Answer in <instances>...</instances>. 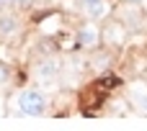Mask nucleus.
<instances>
[{
	"label": "nucleus",
	"mask_w": 147,
	"mask_h": 131,
	"mask_svg": "<svg viewBox=\"0 0 147 131\" xmlns=\"http://www.w3.org/2000/svg\"><path fill=\"white\" fill-rule=\"evenodd\" d=\"M16 3H28V0H16Z\"/></svg>",
	"instance_id": "obj_9"
},
{
	"label": "nucleus",
	"mask_w": 147,
	"mask_h": 131,
	"mask_svg": "<svg viewBox=\"0 0 147 131\" xmlns=\"http://www.w3.org/2000/svg\"><path fill=\"white\" fill-rule=\"evenodd\" d=\"M98 41H101V33H98V28H96L93 23H88V26H83V28L78 31V44H80V46L93 49Z\"/></svg>",
	"instance_id": "obj_3"
},
{
	"label": "nucleus",
	"mask_w": 147,
	"mask_h": 131,
	"mask_svg": "<svg viewBox=\"0 0 147 131\" xmlns=\"http://www.w3.org/2000/svg\"><path fill=\"white\" fill-rule=\"evenodd\" d=\"M44 108H47V98H44L41 90H34L31 88V90H23L18 95V111L23 116H41Z\"/></svg>",
	"instance_id": "obj_1"
},
{
	"label": "nucleus",
	"mask_w": 147,
	"mask_h": 131,
	"mask_svg": "<svg viewBox=\"0 0 147 131\" xmlns=\"http://www.w3.org/2000/svg\"><path fill=\"white\" fill-rule=\"evenodd\" d=\"M83 13L88 15V18H103L106 13H109V3L106 0H83Z\"/></svg>",
	"instance_id": "obj_5"
},
{
	"label": "nucleus",
	"mask_w": 147,
	"mask_h": 131,
	"mask_svg": "<svg viewBox=\"0 0 147 131\" xmlns=\"http://www.w3.org/2000/svg\"><path fill=\"white\" fill-rule=\"evenodd\" d=\"M36 80H41V82H52V80H57V75H59V62L57 59H44V62H39L36 64Z\"/></svg>",
	"instance_id": "obj_2"
},
{
	"label": "nucleus",
	"mask_w": 147,
	"mask_h": 131,
	"mask_svg": "<svg viewBox=\"0 0 147 131\" xmlns=\"http://www.w3.org/2000/svg\"><path fill=\"white\" fill-rule=\"evenodd\" d=\"M10 3H16V0H0V5H10Z\"/></svg>",
	"instance_id": "obj_8"
},
{
	"label": "nucleus",
	"mask_w": 147,
	"mask_h": 131,
	"mask_svg": "<svg viewBox=\"0 0 147 131\" xmlns=\"http://www.w3.org/2000/svg\"><path fill=\"white\" fill-rule=\"evenodd\" d=\"M0 82H8V67L0 64Z\"/></svg>",
	"instance_id": "obj_7"
},
{
	"label": "nucleus",
	"mask_w": 147,
	"mask_h": 131,
	"mask_svg": "<svg viewBox=\"0 0 147 131\" xmlns=\"http://www.w3.org/2000/svg\"><path fill=\"white\" fill-rule=\"evenodd\" d=\"M16 28H18V21H16L13 15L3 13V15H0V33H3V36H10V33H16Z\"/></svg>",
	"instance_id": "obj_6"
},
{
	"label": "nucleus",
	"mask_w": 147,
	"mask_h": 131,
	"mask_svg": "<svg viewBox=\"0 0 147 131\" xmlns=\"http://www.w3.org/2000/svg\"><path fill=\"white\" fill-rule=\"evenodd\" d=\"M127 3H140V0H127Z\"/></svg>",
	"instance_id": "obj_10"
},
{
	"label": "nucleus",
	"mask_w": 147,
	"mask_h": 131,
	"mask_svg": "<svg viewBox=\"0 0 147 131\" xmlns=\"http://www.w3.org/2000/svg\"><path fill=\"white\" fill-rule=\"evenodd\" d=\"M129 100H132V106H134L140 113H147V85L134 82L132 90H129Z\"/></svg>",
	"instance_id": "obj_4"
}]
</instances>
